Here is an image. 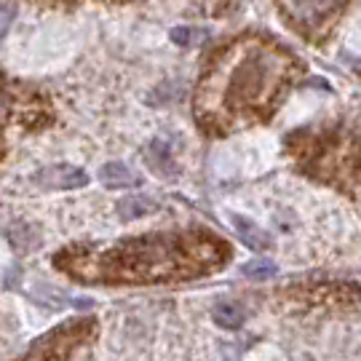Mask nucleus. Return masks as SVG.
<instances>
[{"label": "nucleus", "instance_id": "f257e3e1", "mask_svg": "<svg viewBox=\"0 0 361 361\" xmlns=\"http://www.w3.org/2000/svg\"><path fill=\"white\" fill-rule=\"evenodd\" d=\"M302 65L279 40L244 32L217 46L204 65L193 94L201 131L222 137L262 123L279 110Z\"/></svg>", "mask_w": 361, "mask_h": 361}, {"label": "nucleus", "instance_id": "f03ea898", "mask_svg": "<svg viewBox=\"0 0 361 361\" xmlns=\"http://www.w3.org/2000/svg\"><path fill=\"white\" fill-rule=\"evenodd\" d=\"M231 246L214 233L190 228L137 235L110 246H67L54 268L86 286H134L190 281L219 271Z\"/></svg>", "mask_w": 361, "mask_h": 361}, {"label": "nucleus", "instance_id": "7ed1b4c3", "mask_svg": "<svg viewBox=\"0 0 361 361\" xmlns=\"http://www.w3.org/2000/svg\"><path fill=\"white\" fill-rule=\"evenodd\" d=\"M297 166L313 180L335 185L361 198V126L319 123L286 137Z\"/></svg>", "mask_w": 361, "mask_h": 361}, {"label": "nucleus", "instance_id": "20e7f679", "mask_svg": "<svg viewBox=\"0 0 361 361\" xmlns=\"http://www.w3.org/2000/svg\"><path fill=\"white\" fill-rule=\"evenodd\" d=\"M94 335H97L94 319H73L51 329L46 337H40L38 343H32V348L16 361H67L73 356V350L91 343Z\"/></svg>", "mask_w": 361, "mask_h": 361}, {"label": "nucleus", "instance_id": "39448f33", "mask_svg": "<svg viewBox=\"0 0 361 361\" xmlns=\"http://www.w3.org/2000/svg\"><path fill=\"white\" fill-rule=\"evenodd\" d=\"M279 11L286 19V25L300 32L310 43H322L332 35L340 11L345 6L340 3H279Z\"/></svg>", "mask_w": 361, "mask_h": 361}, {"label": "nucleus", "instance_id": "423d86ee", "mask_svg": "<svg viewBox=\"0 0 361 361\" xmlns=\"http://www.w3.org/2000/svg\"><path fill=\"white\" fill-rule=\"evenodd\" d=\"M38 182L46 188H80L89 182V174L78 166H49L38 174Z\"/></svg>", "mask_w": 361, "mask_h": 361}, {"label": "nucleus", "instance_id": "0eeeda50", "mask_svg": "<svg viewBox=\"0 0 361 361\" xmlns=\"http://www.w3.org/2000/svg\"><path fill=\"white\" fill-rule=\"evenodd\" d=\"M99 182L107 188H134V185H140V177L123 164H104L99 169Z\"/></svg>", "mask_w": 361, "mask_h": 361}, {"label": "nucleus", "instance_id": "6e6552de", "mask_svg": "<svg viewBox=\"0 0 361 361\" xmlns=\"http://www.w3.org/2000/svg\"><path fill=\"white\" fill-rule=\"evenodd\" d=\"M231 222L235 225V233H238V238H241L246 246H252V249H268V246H271V238L259 231L255 222L238 217V214H231Z\"/></svg>", "mask_w": 361, "mask_h": 361}, {"label": "nucleus", "instance_id": "1a4fd4ad", "mask_svg": "<svg viewBox=\"0 0 361 361\" xmlns=\"http://www.w3.org/2000/svg\"><path fill=\"white\" fill-rule=\"evenodd\" d=\"M212 319L222 326V329H238L244 324V313L235 302H217L212 308Z\"/></svg>", "mask_w": 361, "mask_h": 361}, {"label": "nucleus", "instance_id": "9d476101", "mask_svg": "<svg viewBox=\"0 0 361 361\" xmlns=\"http://www.w3.org/2000/svg\"><path fill=\"white\" fill-rule=\"evenodd\" d=\"M150 212H155V204L150 198H123L118 204V214L123 219L142 217V214H150Z\"/></svg>", "mask_w": 361, "mask_h": 361}, {"label": "nucleus", "instance_id": "9b49d317", "mask_svg": "<svg viewBox=\"0 0 361 361\" xmlns=\"http://www.w3.org/2000/svg\"><path fill=\"white\" fill-rule=\"evenodd\" d=\"M273 273H276V265L268 259H255V262L244 265V276H249V279H271Z\"/></svg>", "mask_w": 361, "mask_h": 361}, {"label": "nucleus", "instance_id": "f8f14e48", "mask_svg": "<svg viewBox=\"0 0 361 361\" xmlns=\"http://www.w3.org/2000/svg\"><path fill=\"white\" fill-rule=\"evenodd\" d=\"M195 35H198V32L190 30V27H174V30H171V40H174L177 46H190L195 40Z\"/></svg>", "mask_w": 361, "mask_h": 361}]
</instances>
